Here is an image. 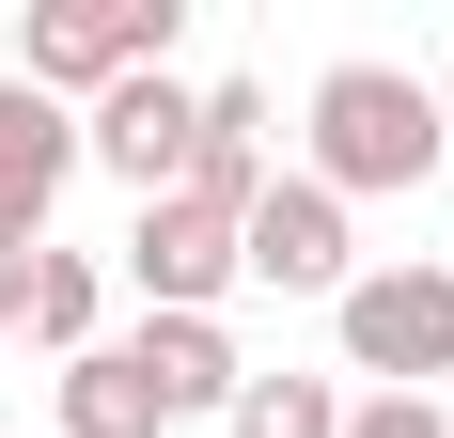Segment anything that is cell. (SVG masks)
<instances>
[{
    "label": "cell",
    "mask_w": 454,
    "mask_h": 438,
    "mask_svg": "<svg viewBox=\"0 0 454 438\" xmlns=\"http://www.w3.org/2000/svg\"><path fill=\"white\" fill-rule=\"evenodd\" d=\"M439 173V79L408 63H329L314 79V188L361 204V188H423Z\"/></svg>",
    "instance_id": "1"
},
{
    "label": "cell",
    "mask_w": 454,
    "mask_h": 438,
    "mask_svg": "<svg viewBox=\"0 0 454 438\" xmlns=\"http://www.w3.org/2000/svg\"><path fill=\"white\" fill-rule=\"evenodd\" d=\"M173 32H188V0H32L16 16V79L63 110V94H110L141 63H173Z\"/></svg>",
    "instance_id": "2"
},
{
    "label": "cell",
    "mask_w": 454,
    "mask_h": 438,
    "mask_svg": "<svg viewBox=\"0 0 454 438\" xmlns=\"http://www.w3.org/2000/svg\"><path fill=\"white\" fill-rule=\"evenodd\" d=\"M329 329H345V376L423 392V376H454V266H361L329 298Z\"/></svg>",
    "instance_id": "3"
},
{
    "label": "cell",
    "mask_w": 454,
    "mask_h": 438,
    "mask_svg": "<svg viewBox=\"0 0 454 438\" xmlns=\"http://www.w3.org/2000/svg\"><path fill=\"white\" fill-rule=\"evenodd\" d=\"M188 141H204V94H188L173 63H141V79H110V94L79 110V157H94V173H126L141 204H173V188H188Z\"/></svg>",
    "instance_id": "4"
},
{
    "label": "cell",
    "mask_w": 454,
    "mask_h": 438,
    "mask_svg": "<svg viewBox=\"0 0 454 438\" xmlns=\"http://www.w3.org/2000/svg\"><path fill=\"white\" fill-rule=\"evenodd\" d=\"M235 282H282V298H345L361 282V235L314 173H267V204L235 219Z\"/></svg>",
    "instance_id": "5"
},
{
    "label": "cell",
    "mask_w": 454,
    "mask_h": 438,
    "mask_svg": "<svg viewBox=\"0 0 454 438\" xmlns=\"http://www.w3.org/2000/svg\"><path fill=\"white\" fill-rule=\"evenodd\" d=\"M126 282H141V313H220V298H235V219L188 204V188L141 204V219H126Z\"/></svg>",
    "instance_id": "6"
},
{
    "label": "cell",
    "mask_w": 454,
    "mask_h": 438,
    "mask_svg": "<svg viewBox=\"0 0 454 438\" xmlns=\"http://www.w3.org/2000/svg\"><path fill=\"white\" fill-rule=\"evenodd\" d=\"M126 360H141V392H157V423H204V407H235V392H251V360H235V329H220V313H141V329H126Z\"/></svg>",
    "instance_id": "7"
},
{
    "label": "cell",
    "mask_w": 454,
    "mask_h": 438,
    "mask_svg": "<svg viewBox=\"0 0 454 438\" xmlns=\"http://www.w3.org/2000/svg\"><path fill=\"white\" fill-rule=\"evenodd\" d=\"M63 173H79V126H63L32 79H0V235H16V251H47V204H63Z\"/></svg>",
    "instance_id": "8"
},
{
    "label": "cell",
    "mask_w": 454,
    "mask_h": 438,
    "mask_svg": "<svg viewBox=\"0 0 454 438\" xmlns=\"http://www.w3.org/2000/svg\"><path fill=\"white\" fill-rule=\"evenodd\" d=\"M188 204H220V219H251V204H267V94H251V79H220V94H204Z\"/></svg>",
    "instance_id": "9"
},
{
    "label": "cell",
    "mask_w": 454,
    "mask_h": 438,
    "mask_svg": "<svg viewBox=\"0 0 454 438\" xmlns=\"http://www.w3.org/2000/svg\"><path fill=\"white\" fill-rule=\"evenodd\" d=\"M63 438H173L126 345H79V360H63Z\"/></svg>",
    "instance_id": "10"
},
{
    "label": "cell",
    "mask_w": 454,
    "mask_h": 438,
    "mask_svg": "<svg viewBox=\"0 0 454 438\" xmlns=\"http://www.w3.org/2000/svg\"><path fill=\"white\" fill-rule=\"evenodd\" d=\"M220 423L235 438H345V392H329V376H251Z\"/></svg>",
    "instance_id": "11"
},
{
    "label": "cell",
    "mask_w": 454,
    "mask_h": 438,
    "mask_svg": "<svg viewBox=\"0 0 454 438\" xmlns=\"http://www.w3.org/2000/svg\"><path fill=\"white\" fill-rule=\"evenodd\" d=\"M32 329H47L63 360L94 345V251H32Z\"/></svg>",
    "instance_id": "12"
},
{
    "label": "cell",
    "mask_w": 454,
    "mask_h": 438,
    "mask_svg": "<svg viewBox=\"0 0 454 438\" xmlns=\"http://www.w3.org/2000/svg\"><path fill=\"white\" fill-rule=\"evenodd\" d=\"M345 438H454V423H439L423 392H361V407H345Z\"/></svg>",
    "instance_id": "13"
},
{
    "label": "cell",
    "mask_w": 454,
    "mask_h": 438,
    "mask_svg": "<svg viewBox=\"0 0 454 438\" xmlns=\"http://www.w3.org/2000/svg\"><path fill=\"white\" fill-rule=\"evenodd\" d=\"M0 329H32V251L0 235Z\"/></svg>",
    "instance_id": "14"
},
{
    "label": "cell",
    "mask_w": 454,
    "mask_h": 438,
    "mask_svg": "<svg viewBox=\"0 0 454 438\" xmlns=\"http://www.w3.org/2000/svg\"><path fill=\"white\" fill-rule=\"evenodd\" d=\"M439 157H454V79H439Z\"/></svg>",
    "instance_id": "15"
}]
</instances>
